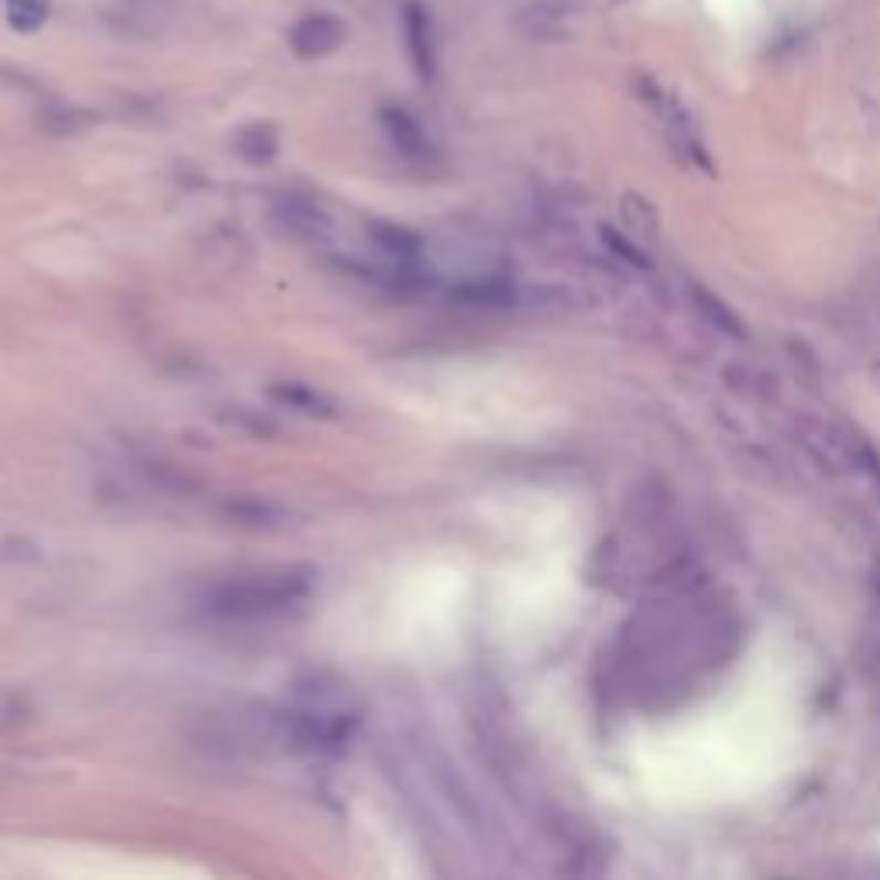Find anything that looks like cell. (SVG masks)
<instances>
[{
    "mask_svg": "<svg viewBox=\"0 0 880 880\" xmlns=\"http://www.w3.org/2000/svg\"><path fill=\"white\" fill-rule=\"evenodd\" d=\"M306 595V582L282 575V578H254V582H238L224 585L214 599V609L224 616H262V612H279Z\"/></svg>",
    "mask_w": 880,
    "mask_h": 880,
    "instance_id": "obj_1",
    "label": "cell"
},
{
    "mask_svg": "<svg viewBox=\"0 0 880 880\" xmlns=\"http://www.w3.org/2000/svg\"><path fill=\"white\" fill-rule=\"evenodd\" d=\"M403 39H406V55L423 83L437 76V35H434V18L423 0H406L403 4Z\"/></svg>",
    "mask_w": 880,
    "mask_h": 880,
    "instance_id": "obj_2",
    "label": "cell"
},
{
    "mask_svg": "<svg viewBox=\"0 0 880 880\" xmlns=\"http://www.w3.org/2000/svg\"><path fill=\"white\" fill-rule=\"evenodd\" d=\"M345 39H348V24L327 11L306 14L290 28V48L300 59H324V55L345 45Z\"/></svg>",
    "mask_w": 880,
    "mask_h": 880,
    "instance_id": "obj_3",
    "label": "cell"
},
{
    "mask_svg": "<svg viewBox=\"0 0 880 880\" xmlns=\"http://www.w3.org/2000/svg\"><path fill=\"white\" fill-rule=\"evenodd\" d=\"M379 124L385 131V138L392 141V149L400 152L403 159H413V162H427L434 159V145L427 131L420 128V121L406 107H395V104H385L379 110Z\"/></svg>",
    "mask_w": 880,
    "mask_h": 880,
    "instance_id": "obj_4",
    "label": "cell"
},
{
    "mask_svg": "<svg viewBox=\"0 0 880 880\" xmlns=\"http://www.w3.org/2000/svg\"><path fill=\"white\" fill-rule=\"evenodd\" d=\"M692 303H695L698 314L705 317L708 327L723 330V334L732 337V340H743V337H747V324L740 321V314H736V309H732L719 293L705 290L702 282H692Z\"/></svg>",
    "mask_w": 880,
    "mask_h": 880,
    "instance_id": "obj_5",
    "label": "cell"
},
{
    "mask_svg": "<svg viewBox=\"0 0 880 880\" xmlns=\"http://www.w3.org/2000/svg\"><path fill=\"white\" fill-rule=\"evenodd\" d=\"M235 149H238V155L245 162L262 165V162H272V155L279 152V134H275L272 124H262V121L259 124H248V128L238 131Z\"/></svg>",
    "mask_w": 880,
    "mask_h": 880,
    "instance_id": "obj_6",
    "label": "cell"
},
{
    "mask_svg": "<svg viewBox=\"0 0 880 880\" xmlns=\"http://www.w3.org/2000/svg\"><path fill=\"white\" fill-rule=\"evenodd\" d=\"M4 8H8V24L14 32L35 35L52 14V0H4Z\"/></svg>",
    "mask_w": 880,
    "mask_h": 880,
    "instance_id": "obj_7",
    "label": "cell"
},
{
    "mask_svg": "<svg viewBox=\"0 0 880 880\" xmlns=\"http://www.w3.org/2000/svg\"><path fill=\"white\" fill-rule=\"evenodd\" d=\"M368 235H376L379 248L385 254H392V259H400V262H410L416 254V248H420V241L410 231H403V227H395V224H376Z\"/></svg>",
    "mask_w": 880,
    "mask_h": 880,
    "instance_id": "obj_8",
    "label": "cell"
},
{
    "mask_svg": "<svg viewBox=\"0 0 880 880\" xmlns=\"http://www.w3.org/2000/svg\"><path fill=\"white\" fill-rule=\"evenodd\" d=\"M622 217H627V224L633 227L637 235H643L647 241L658 238V210L650 207L643 196L630 193L627 200H622Z\"/></svg>",
    "mask_w": 880,
    "mask_h": 880,
    "instance_id": "obj_9",
    "label": "cell"
},
{
    "mask_svg": "<svg viewBox=\"0 0 880 880\" xmlns=\"http://www.w3.org/2000/svg\"><path fill=\"white\" fill-rule=\"evenodd\" d=\"M602 241L609 245L612 254H619V259H622V262H630L633 269H650V265H654V262H650L647 254L633 245V241H627L619 231H612V227H602Z\"/></svg>",
    "mask_w": 880,
    "mask_h": 880,
    "instance_id": "obj_10",
    "label": "cell"
},
{
    "mask_svg": "<svg viewBox=\"0 0 880 880\" xmlns=\"http://www.w3.org/2000/svg\"><path fill=\"white\" fill-rule=\"evenodd\" d=\"M279 395H282V400H286V403H296V406H303V410H309V413H317L321 406H327L317 392H306V389H300V385L279 389ZM327 410H330V406H327Z\"/></svg>",
    "mask_w": 880,
    "mask_h": 880,
    "instance_id": "obj_11",
    "label": "cell"
}]
</instances>
